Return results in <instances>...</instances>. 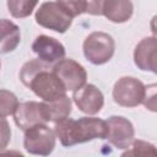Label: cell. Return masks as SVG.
<instances>
[{"instance_id":"6da1fadb","label":"cell","mask_w":157,"mask_h":157,"mask_svg":"<svg viewBox=\"0 0 157 157\" xmlns=\"http://www.w3.org/2000/svg\"><path fill=\"white\" fill-rule=\"evenodd\" d=\"M20 80L37 97L45 102L66 94L64 85L54 74L50 64L40 59H32L25 63L20 71Z\"/></svg>"},{"instance_id":"7a4b0ae2","label":"cell","mask_w":157,"mask_h":157,"mask_svg":"<svg viewBox=\"0 0 157 157\" xmlns=\"http://www.w3.org/2000/svg\"><path fill=\"white\" fill-rule=\"evenodd\" d=\"M53 130L64 147H71L94 139H105L108 134L105 120L96 117H83L78 119H70L67 117L56 121Z\"/></svg>"},{"instance_id":"3957f363","label":"cell","mask_w":157,"mask_h":157,"mask_svg":"<svg viewBox=\"0 0 157 157\" xmlns=\"http://www.w3.org/2000/svg\"><path fill=\"white\" fill-rule=\"evenodd\" d=\"M85 58L93 65H103L108 63L115 52V42L113 37L105 32L96 31L90 33L82 44Z\"/></svg>"},{"instance_id":"277c9868","label":"cell","mask_w":157,"mask_h":157,"mask_svg":"<svg viewBox=\"0 0 157 157\" xmlns=\"http://www.w3.org/2000/svg\"><path fill=\"white\" fill-rule=\"evenodd\" d=\"M56 142L54 130L47 124H38L25 130L23 147L31 155L48 156L53 152Z\"/></svg>"},{"instance_id":"5b68a950","label":"cell","mask_w":157,"mask_h":157,"mask_svg":"<svg viewBox=\"0 0 157 157\" xmlns=\"http://www.w3.org/2000/svg\"><path fill=\"white\" fill-rule=\"evenodd\" d=\"M34 18L39 26L58 33H65L72 23V17L69 16L56 1L43 2L36 11Z\"/></svg>"},{"instance_id":"8992f818","label":"cell","mask_w":157,"mask_h":157,"mask_svg":"<svg viewBox=\"0 0 157 157\" xmlns=\"http://www.w3.org/2000/svg\"><path fill=\"white\" fill-rule=\"evenodd\" d=\"M112 94L117 104L134 108L142 103L145 96V85L135 77L123 76L114 83Z\"/></svg>"},{"instance_id":"52a82bcc","label":"cell","mask_w":157,"mask_h":157,"mask_svg":"<svg viewBox=\"0 0 157 157\" xmlns=\"http://www.w3.org/2000/svg\"><path fill=\"white\" fill-rule=\"evenodd\" d=\"M54 74L59 77L66 91H75L86 83L87 72L85 67L74 59H65L56 61L53 66Z\"/></svg>"},{"instance_id":"ba28073f","label":"cell","mask_w":157,"mask_h":157,"mask_svg":"<svg viewBox=\"0 0 157 157\" xmlns=\"http://www.w3.org/2000/svg\"><path fill=\"white\" fill-rule=\"evenodd\" d=\"M105 123L108 126L105 137L108 142L119 150H126L135 137L132 123L121 115H112Z\"/></svg>"},{"instance_id":"9c48e42d","label":"cell","mask_w":157,"mask_h":157,"mask_svg":"<svg viewBox=\"0 0 157 157\" xmlns=\"http://www.w3.org/2000/svg\"><path fill=\"white\" fill-rule=\"evenodd\" d=\"M72 99L76 107L87 115L98 114L104 105V96L93 83H85L75 90Z\"/></svg>"},{"instance_id":"30bf717a","label":"cell","mask_w":157,"mask_h":157,"mask_svg":"<svg viewBox=\"0 0 157 157\" xmlns=\"http://www.w3.org/2000/svg\"><path fill=\"white\" fill-rule=\"evenodd\" d=\"M13 120L21 130H27L38 124H47L48 119L44 112L43 102L28 101L18 103L13 112Z\"/></svg>"},{"instance_id":"8fae6325","label":"cell","mask_w":157,"mask_h":157,"mask_svg":"<svg viewBox=\"0 0 157 157\" xmlns=\"http://www.w3.org/2000/svg\"><path fill=\"white\" fill-rule=\"evenodd\" d=\"M32 52L47 64H55L56 61L65 58V47L58 39L40 34L32 43Z\"/></svg>"},{"instance_id":"7c38bea8","label":"cell","mask_w":157,"mask_h":157,"mask_svg":"<svg viewBox=\"0 0 157 157\" xmlns=\"http://www.w3.org/2000/svg\"><path fill=\"white\" fill-rule=\"evenodd\" d=\"M156 49L157 40L155 36L142 38L136 44L134 50L135 65L142 71H151L156 74Z\"/></svg>"},{"instance_id":"4fadbf2b","label":"cell","mask_w":157,"mask_h":157,"mask_svg":"<svg viewBox=\"0 0 157 157\" xmlns=\"http://www.w3.org/2000/svg\"><path fill=\"white\" fill-rule=\"evenodd\" d=\"M134 12L131 0H104L102 15L114 23H124L129 21Z\"/></svg>"},{"instance_id":"5bb4252c","label":"cell","mask_w":157,"mask_h":157,"mask_svg":"<svg viewBox=\"0 0 157 157\" xmlns=\"http://www.w3.org/2000/svg\"><path fill=\"white\" fill-rule=\"evenodd\" d=\"M20 42V27L7 18H0V54H7L13 52Z\"/></svg>"},{"instance_id":"9a60e30c","label":"cell","mask_w":157,"mask_h":157,"mask_svg":"<svg viewBox=\"0 0 157 157\" xmlns=\"http://www.w3.org/2000/svg\"><path fill=\"white\" fill-rule=\"evenodd\" d=\"M71 99L64 94L56 99L53 101H43V107H44V112L47 115L48 121H60L65 118H67L71 113Z\"/></svg>"},{"instance_id":"2e32d148","label":"cell","mask_w":157,"mask_h":157,"mask_svg":"<svg viewBox=\"0 0 157 157\" xmlns=\"http://www.w3.org/2000/svg\"><path fill=\"white\" fill-rule=\"evenodd\" d=\"M38 0H7V10L15 18L28 17L36 9Z\"/></svg>"},{"instance_id":"e0dca14e","label":"cell","mask_w":157,"mask_h":157,"mask_svg":"<svg viewBox=\"0 0 157 157\" xmlns=\"http://www.w3.org/2000/svg\"><path fill=\"white\" fill-rule=\"evenodd\" d=\"M130 150L126 148L121 156H156L157 151L153 144L144 140H132L130 144Z\"/></svg>"},{"instance_id":"ac0fdd59","label":"cell","mask_w":157,"mask_h":157,"mask_svg":"<svg viewBox=\"0 0 157 157\" xmlns=\"http://www.w3.org/2000/svg\"><path fill=\"white\" fill-rule=\"evenodd\" d=\"M18 105L16 94L9 90H0V117H9L13 114Z\"/></svg>"},{"instance_id":"d6986e66","label":"cell","mask_w":157,"mask_h":157,"mask_svg":"<svg viewBox=\"0 0 157 157\" xmlns=\"http://www.w3.org/2000/svg\"><path fill=\"white\" fill-rule=\"evenodd\" d=\"M56 2L72 18L85 13L86 10V0H56Z\"/></svg>"},{"instance_id":"ffe728a7","label":"cell","mask_w":157,"mask_h":157,"mask_svg":"<svg viewBox=\"0 0 157 157\" xmlns=\"http://www.w3.org/2000/svg\"><path fill=\"white\" fill-rule=\"evenodd\" d=\"M10 140H11L10 124L4 117H0V152L7 147Z\"/></svg>"},{"instance_id":"44dd1931","label":"cell","mask_w":157,"mask_h":157,"mask_svg":"<svg viewBox=\"0 0 157 157\" xmlns=\"http://www.w3.org/2000/svg\"><path fill=\"white\" fill-rule=\"evenodd\" d=\"M142 104L152 112H156V85L145 86V96L142 99Z\"/></svg>"},{"instance_id":"7402d4cb","label":"cell","mask_w":157,"mask_h":157,"mask_svg":"<svg viewBox=\"0 0 157 157\" xmlns=\"http://www.w3.org/2000/svg\"><path fill=\"white\" fill-rule=\"evenodd\" d=\"M104 0H86V13L93 15V16H101L102 15V6Z\"/></svg>"},{"instance_id":"603a6c76","label":"cell","mask_w":157,"mask_h":157,"mask_svg":"<svg viewBox=\"0 0 157 157\" xmlns=\"http://www.w3.org/2000/svg\"><path fill=\"white\" fill-rule=\"evenodd\" d=\"M0 69H1V61H0Z\"/></svg>"}]
</instances>
